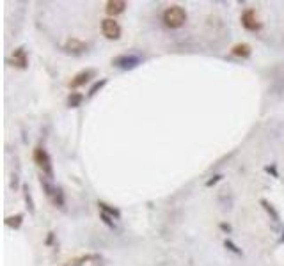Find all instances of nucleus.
Here are the masks:
<instances>
[{
	"instance_id": "nucleus-1",
	"label": "nucleus",
	"mask_w": 284,
	"mask_h": 266,
	"mask_svg": "<svg viewBox=\"0 0 284 266\" xmlns=\"http://www.w3.org/2000/svg\"><path fill=\"white\" fill-rule=\"evenodd\" d=\"M188 14L183 9L181 5H171L162 13V22L165 24V27L169 28H180L185 25Z\"/></svg>"
},
{
	"instance_id": "nucleus-2",
	"label": "nucleus",
	"mask_w": 284,
	"mask_h": 266,
	"mask_svg": "<svg viewBox=\"0 0 284 266\" xmlns=\"http://www.w3.org/2000/svg\"><path fill=\"white\" fill-rule=\"evenodd\" d=\"M34 162L39 169H41V172L45 174L47 177H53V165H52V158L48 151L43 147V145H37L36 149H34Z\"/></svg>"
},
{
	"instance_id": "nucleus-3",
	"label": "nucleus",
	"mask_w": 284,
	"mask_h": 266,
	"mask_svg": "<svg viewBox=\"0 0 284 266\" xmlns=\"http://www.w3.org/2000/svg\"><path fill=\"white\" fill-rule=\"evenodd\" d=\"M39 181H41V187H43V190H45V193H47V197L53 202V206H57V208H64V193H62L61 188L52 187L45 176L39 177Z\"/></svg>"
},
{
	"instance_id": "nucleus-4",
	"label": "nucleus",
	"mask_w": 284,
	"mask_h": 266,
	"mask_svg": "<svg viewBox=\"0 0 284 266\" xmlns=\"http://www.w3.org/2000/svg\"><path fill=\"white\" fill-rule=\"evenodd\" d=\"M140 62H142V59L135 53H123V55H117L112 59V66H116L119 70H133Z\"/></svg>"
},
{
	"instance_id": "nucleus-5",
	"label": "nucleus",
	"mask_w": 284,
	"mask_h": 266,
	"mask_svg": "<svg viewBox=\"0 0 284 266\" xmlns=\"http://www.w3.org/2000/svg\"><path fill=\"white\" fill-rule=\"evenodd\" d=\"M240 22H242L243 28L249 30V32H258V30L261 28V22H259V18H258L256 11L252 9V7H249V9L243 11Z\"/></svg>"
},
{
	"instance_id": "nucleus-6",
	"label": "nucleus",
	"mask_w": 284,
	"mask_h": 266,
	"mask_svg": "<svg viewBox=\"0 0 284 266\" xmlns=\"http://www.w3.org/2000/svg\"><path fill=\"white\" fill-rule=\"evenodd\" d=\"M102 32L107 39L116 41V39L121 38V25L117 24L114 18H105L102 20Z\"/></svg>"
},
{
	"instance_id": "nucleus-7",
	"label": "nucleus",
	"mask_w": 284,
	"mask_h": 266,
	"mask_svg": "<svg viewBox=\"0 0 284 266\" xmlns=\"http://www.w3.org/2000/svg\"><path fill=\"white\" fill-rule=\"evenodd\" d=\"M11 64L18 70H27L28 68V55L25 47H18L14 48L13 53H11Z\"/></svg>"
},
{
	"instance_id": "nucleus-8",
	"label": "nucleus",
	"mask_w": 284,
	"mask_h": 266,
	"mask_svg": "<svg viewBox=\"0 0 284 266\" xmlns=\"http://www.w3.org/2000/svg\"><path fill=\"white\" fill-rule=\"evenodd\" d=\"M96 76V71L94 70H84V71H80V73H77V75L71 78L70 82V87L71 89H78L82 87V85H85L91 78H94Z\"/></svg>"
},
{
	"instance_id": "nucleus-9",
	"label": "nucleus",
	"mask_w": 284,
	"mask_h": 266,
	"mask_svg": "<svg viewBox=\"0 0 284 266\" xmlns=\"http://www.w3.org/2000/svg\"><path fill=\"white\" fill-rule=\"evenodd\" d=\"M126 2L125 0H108L105 4V13L108 14V18H114L117 14H123L126 9Z\"/></svg>"
},
{
	"instance_id": "nucleus-10",
	"label": "nucleus",
	"mask_w": 284,
	"mask_h": 266,
	"mask_svg": "<svg viewBox=\"0 0 284 266\" xmlns=\"http://www.w3.org/2000/svg\"><path fill=\"white\" fill-rule=\"evenodd\" d=\"M64 50L70 53H84L87 50V43H84L78 38H70L64 43Z\"/></svg>"
},
{
	"instance_id": "nucleus-11",
	"label": "nucleus",
	"mask_w": 284,
	"mask_h": 266,
	"mask_svg": "<svg viewBox=\"0 0 284 266\" xmlns=\"http://www.w3.org/2000/svg\"><path fill=\"white\" fill-rule=\"evenodd\" d=\"M231 53H233L234 57H240V59H249L252 53V48L247 43H238V45H234V47L231 48Z\"/></svg>"
},
{
	"instance_id": "nucleus-12",
	"label": "nucleus",
	"mask_w": 284,
	"mask_h": 266,
	"mask_svg": "<svg viewBox=\"0 0 284 266\" xmlns=\"http://www.w3.org/2000/svg\"><path fill=\"white\" fill-rule=\"evenodd\" d=\"M98 206H100V210H102V213H105V215L112 217V218H116V220L121 218V211L117 210V208H112L110 204H107V202H103V201H100Z\"/></svg>"
},
{
	"instance_id": "nucleus-13",
	"label": "nucleus",
	"mask_w": 284,
	"mask_h": 266,
	"mask_svg": "<svg viewBox=\"0 0 284 266\" xmlns=\"http://www.w3.org/2000/svg\"><path fill=\"white\" fill-rule=\"evenodd\" d=\"M22 224H24V215H22V213H18V215H11L5 218V225L11 229H20L22 227Z\"/></svg>"
},
{
	"instance_id": "nucleus-14",
	"label": "nucleus",
	"mask_w": 284,
	"mask_h": 266,
	"mask_svg": "<svg viewBox=\"0 0 284 266\" xmlns=\"http://www.w3.org/2000/svg\"><path fill=\"white\" fill-rule=\"evenodd\" d=\"M259 202H261V206L265 208V211H266V213H268V215L272 217V220H274V222H279V220H281V217H279V213L275 211V208H274V206H272L270 202L266 201V199H261Z\"/></svg>"
},
{
	"instance_id": "nucleus-15",
	"label": "nucleus",
	"mask_w": 284,
	"mask_h": 266,
	"mask_svg": "<svg viewBox=\"0 0 284 266\" xmlns=\"http://www.w3.org/2000/svg\"><path fill=\"white\" fill-rule=\"evenodd\" d=\"M84 101V94L80 93H71L70 96H68V107L70 108H77L80 107V103Z\"/></svg>"
},
{
	"instance_id": "nucleus-16",
	"label": "nucleus",
	"mask_w": 284,
	"mask_h": 266,
	"mask_svg": "<svg viewBox=\"0 0 284 266\" xmlns=\"http://www.w3.org/2000/svg\"><path fill=\"white\" fill-rule=\"evenodd\" d=\"M24 199H25V204H27L28 211H30V213H34V211H36V208H34L32 195H30V190H28L27 185H24Z\"/></svg>"
},
{
	"instance_id": "nucleus-17",
	"label": "nucleus",
	"mask_w": 284,
	"mask_h": 266,
	"mask_svg": "<svg viewBox=\"0 0 284 266\" xmlns=\"http://www.w3.org/2000/svg\"><path fill=\"white\" fill-rule=\"evenodd\" d=\"M105 85H107V78H102V80H98V82H96V84H94L93 87L89 89V94H87V96H89V98H93L94 94L98 93V91H102V89L105 87Z\"/></svg>"
},
{
	"instance_id": "nucleus-18",
	"label": "nucleus",
	"mask_w": 284,
	"mask_h": 266,
	"mask_svg": "<svg viewBox=\"0 0 284 266\" xmlns=\"http://www.w3.org/2000/svg\"><path fill=\"white\" fill-rule=\"evenodd\" d=\"M224 247L228 248L229 252L236 254V256H242V248H238L236 245H234V243L231 242V240H226V242H224Z\"/></svg>"
},
{
	"instance_id": "nucleus-19",
	"label": "nucleus",
	"mask_w": 284,
	"mask_h": 266,
	"mask_svg": "<svg viewBox=\"0 0 284 266\" xmlns=\"http://www.w3.org/2000/svg\"><path fill=\"white\" fill-rule=\"evenodd\" d=\"M100 218L103 220V224H105V225H108V227H110V229H114V227H116V224H114V218H112V217L105 215V213H100Z\"/></svg>"
},
{
	"instance_id": "nucleus-20",
	"label": "nucleus",
	"mask_w": 284,
	"mask_h": 266,
	"mask_svg": "<svg viewBox=\"0 0 284 266\" xmlns=\"http://www.w3.org/2000/svg\"><path fill=\"white\" fill-rule=\"evenodd\" d=\"M222 177H224L222 174H217V176H213L211 179H208V181H206V187H213L215 183H219L220 179H222Z\"/></svg>"
},
{
	"instance_id": "nucleus-21",
	"label": "nucleus",
	"mask_w": 284,
	"mask_h": 266,
	"mask_svg": "<svg viewBox=\"0 0 284 266\" xmlns=\"http://www.w3.org/2000/svg\"><path fill=\"white\" fill-rule=\"evenodd\" d=\"M265 170H266V172H270L274 177H279V174H277V169H275V165H266Z\"/></svg>"
},
{
	"instance_id": "nucleus-22",
	"label": "nucleus",
	"mask_w": 284,
	"mask_h": 266,
	"mask_svg": "<svg viewBox=\"0 0 284 266\" xmlns=\"http://www.w3.org/2000/svg\"><path fill=\"white\" fill-rule=\"evenodd\" d=\"M220 229H222V231H226V233H231V225H229V224H224V222H222V224H220Z\"/></svg>"
},
{
	"instance_id": "nucleus-23",
	"label": "nucleus",
	"mask_w": 284,
	"mask_h": 266,
	"mask_svg": "<svg viewBox=\"0 0 284 266\" xmlns=\"http://www.w3.org/2000/svg\"><path fill=\"white\" fill-rule=\"evenodd\" d=\"M281 243H284V231H283V236H281Z\"/></svg>"
}]
</instances>
